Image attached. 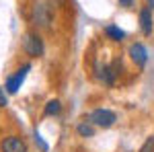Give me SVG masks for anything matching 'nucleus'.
Returning <instances> with one entry per match:
<instances>
[{
	"mask_svg": "<svg viewBox=\"0 0 154 152\" xmlns=\"http://www.w3.org/2000/svg\"><path fill=\"white\" fill-rule=\"evenodd\" d=\"M29 70H31V64H25L23 68H19L17 74L6 80V91H8V93H17V91L21 88V84H23V80H25V76H27Z\"/></svg>",
	"mask_w": 154,
	"mask_h": 152,
	"instance_id": "20e7f679",
	"label": "nucleus"
},
{
	"mask_svg": "<svg viewBox=\"0 0 154 152\" xmlns=\"http://www.w3.org/2000/svg\"><path fill=\"white\" fill-rule=\"evenodd\" d=\"M35 142H37V144H39V146H41V150H48V144H45V142L41 140V136H39L37 132H35Z\"/></svg>",
	"mask_w": 154,
	"mask_h": 152,
	"instance_id": "ddd939ff",
	"label": "nucleus"
},
{
	"mask_svg": "<svg viewBox=\"0 0 154 152\" xmlns=\"http://www.w3.org/2000/svg\"><path fill=\"white\" fill-rule=\"evenodd\" d=\"M76 132H78L82 138H91V136L95 134V128H93V123H91V121H80V123H78V128H76Z\"/></svg>",
	"mask_w": 154,
	"mask_h": 152,
	"instance_id": "9d476101",
	"label": "nucleus"
},
{
	"mask_svg": "<svg viewBox=\"0 0 154 152\" xmlns=\"http://www.w3.org/2000/svg\"><path fill=\"white\" fill-rule=\"evenodd\" d=\"M140 29H142L144 35L152 33V14H150V8H142L140 11Z\"/></svg>",
	"mask_w": 154,
	"mask_h": 152,
	"instance_id": "6e6552de",
	"label": "nucleus"
},
{
	"mask_svg": "<svg viewBox=\"0 0 154 152\" xmlns=\"http://www.w3.org/2000/svg\"><path fill=\"white\" fill-rule=\"evenodd\" d=\"M119 68H121V64H119L117 60H115L111 66H103V68H101V74H99V76H101V80L111 86V84L115 82V76H117V70H119Z\"/></svg>",
	"mask_w": 154,
	"mask_h": 152,
	"instance_id": "423d86ee",
	"label": "nucleus"
},
{
	"mask_svg": "<svg viewBox=\"0 0 154 152\" xmlns=\"http://www.w3.org/2000/svg\"><path fill=\"white\" fill-rule=\"evenodd\" d=\"M119 4H121V6H131L134 0H119Z\"/></svg>",
	"mask_w": 154,
	"mask_h": 152,
	"instance_id": "dca6fc26",
	"label": "nucleus"
},
{
	"mask_svg": "<svg viewBox=\"0 0 154 152\" xmlns=\"http://www.w3.org/2000/svg\"><path fill=\"white\" fill-rule=\"evenodd\" d=\"M140 152H154V136H150L148 140L142 144V148H140Z\"/></svg>",
	"mask_w": 154,
	"mask_h": 152,
	"instance_id": "f8f14e48",
	"label": "nucleus"
},
{
	"mask_svg": "<svg viewBox=\"0 0 154 152\" xmlns=\"http://www.w3.org/2000/svg\"><path fill=\"white\" fill-rule=\"evenodd\" d=\"M105 35L109 37V39H113V41H121V39L125 37V33H123L119 27H115V25H107L105 27Z\"/></svg>",
	"mask_w": 154,
	"mask_h": 152,
	"instance_id": "1a4fd4ad",
	"label": "nucleus"
},
{
	"mask_svg": "<svg viewBox=\"0 0 154 152\" xmlns=\"http://www.w3.org/2000/svg\"><path fill=\"white\" fill-rule=\"evenodd\" d=\"M49 2V6H62L64 4V0H48Z\"/></svg>",
	"mask_w": 154,
	"mask_h": 152,
	"instance_id": "2eb2a0df",
	"label": "nucleus"
},
{
	"mask_svg": "<svg viewBox=\"0 0 154 152\" xmlns=\"http://www.w3.org/2000/svg\"><path fill=\"white\" fill-rule=\"evenodd\" d=\"M115 113L113 111H109V109H95L91 117H88V121L93 123V126H99V128H111L113 123H115Z\"/></svg>",
	"mask_w": 154,
	"mask_h": 152,
	"instance_id": "7ed1b4c3",
	"label": "nucleus"
},
{
	"mask_svg": "<svg viewBox=\"0 0 154 152\" xmlns=\"http://www.w3.org/2000/svg\"><path fill=\"white\" fill-rule=\"evenodd\" d=\"M6 105V95H4V91L0 88V107H4Z\"/></svg>",
	"mask_w": 154,
	"mask_h": 152,
	"instance_id": "4468645a",
	"label": "nucleus"
},
{
	"mask_svg": "<svg viewBox=\"0 0 154 152\" xmlns=\"http://www.w3.org/2000/svg\"><path fill=\"white\" fill-rule=\"evenodd\" d=\"M23 49L31 58H39L43 54V41L37 33H25L23 35Z\"/></svg>",
	"mask_w": 154,
	"mask_h": 152,
	"instance_id": "f03ea898",
	"label": "nucleus"
},
{
	"mask_svg": "<svg viewBox=\"0 0 154 152\" xmlns=\"http://www.w3.org/2000/svg\"><path fill=\"white\" fill-rule=\"evenodd\" d=\"M60 109H62V105H60L58 99H54V101H48V105H45V109H43V115H58Z\"/></svg>",
	"mask_w": 154,
	"mask_h": 152,
	"instance_id": "9b49d317",
	"label": "nucleus"
},
{
	"mask_svg": "<svg viewBox=\"0 0 154 152\" xmlns=\"http://www.w3.org/2000/svg\"><path fill=\"white\" fill-rule=\"evenodd\" d=\"M2 152H27V144L17 136H8L2 142Z\"/></svg>",
	"mask_w": 154,
	"mask_h": 152,
	"instance_id": "39448f33",
	"label": "nucleus"
},
{
	"mask_svg": "<svg viewBox=\"0 0 154 152\" xmlns=\"http://www.w3.org/2000/svg\"><path fill=\"white\" fill-rule=\"evenodd\" d=\"M33 23L39 27H49L51 23V6L45 0H37L33 4Z\"/></svg>",
	"mask_w": 154,
	"mask_h": 152,
	"instance_id": "f257e3e1",
	"label": "nucleus"
},
{
	"mask_svg": "<svg viewBox=\"0 0 154 152\" xmlns=\"http://www.w3.org/2000/svg\"><path fill=\"white\" fill-rule=\"evenodd\" d=\"M148 4H150V6H154V0H148Z\"/></svg>",
	"mask_w": 154,
	"mask_h": 152,
	"instance_id": "f3484780",
	"label": "nucleus"
},
{
	"mask_svg": "<svg viewBox=\"0 0 154 152\" xmlns=\"http://www.w3.org/2000/svg\"><path fill=\"white\" fill-rule=\"evenodd\" d=\"M130 56H131V60H134L138 66H144V64H146V60H148L146 47H144L142 43H134V45L130 47Z\"/></svg>",
	"mask_w": 154,
	"mask_h": 152,
	"instance_id": "0eeeda50",
	"label": "nucleus"
}]
</instances>
